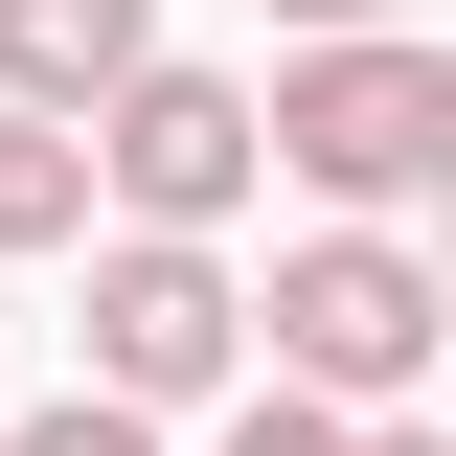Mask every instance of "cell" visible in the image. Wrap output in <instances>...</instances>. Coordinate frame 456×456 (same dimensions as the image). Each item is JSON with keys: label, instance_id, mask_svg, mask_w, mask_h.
Returning <instances> with one entry per match:
<instances>
[{"label": "cell", "instance_id": "7a4b0ae2", "mask_svg": "<svg viewBox=\"0 0 456 456\" xmlns=\"http://www.w3.org/2000/svg\"><path fill=\"white\" fill-rule=\"evenodd\" d=\"M251 342H274V388H320V411H411V388H434V342H456V297H434L411 228L342 206V228H297V251H274Z\"/></svg>", "mask_w": 456, "mask_h": 456}, {"label": "cell", "instance_id": "277c9868", "mask_svg": "<svg viewBox=\"0 0 456 456\" xmlns=\"http://www.w3.org/2000/svg\"><path fill=\"white\" fill-rule=\"evenodd\" d=\"M69 137H92V228H206V251H228V206L274 183V160H251V92L183 69V46H137Z\"/></svg>", "mask_w": 456, "mask_h": 456}, {"label": "cell", "instance_id": "8992f818", "mask_svg": "<svg viewBox=\"0 0 456 456\" xmlns=\"http://www.w3.org/2000/svg\"><path fill=\"white\" fill-rule=\"evenodd\" d=\"M23 251H92V137L69 114H0V274Z\"/></svg>", "mask_w": 456, "mask_h": 456}, {"label": "cell", "instance_id": "52a82bcc", "mask_svg": "<svg viewBox=\"0 0 456 456\" xmlns=\"http://www.w3.org/2000/svg\"><path fill=\"white\" fill-rule=\"evenodd\" d=\"M228 456H365V411H320V388H228Z\"/></svg>", "mask_w": 456, "mask_h": 456}, {"label": "cell", "instance_id": "6da1fadb", "mask_svg": "<svg viewBox=\"0 0 456 456\" xmlns=\"http://www.w3.org/2000/svg\"><path fill=\"white\" fill-rule=\"evenodd\" d=\"M251 160H297L320 206H434L456 160V46L434 23H320V46H274V92H251Z\"/></svg>", "mask_w": 456, "mask_h": 456}, {"label": "cell", "instance_id": "3957f363", "mask_svg": "<svg viewBox=\"0 0 456 456\" xmlns=\"http://www.w3.org/2000/svg\"><path fill=\"white\" fill-rule=\"evenodd\" d=\"M69 274H92V388H114V411H206V388H251V274H228L206 228H92Z\"/></svg>", "mask_w": 456, "mask_h": 456}, {"label": "cell", "instance_id": "ba28073f", "mask_svg": "<svg viewBox=\"0 0 456 456\" xmlns=\"http://www.w3.org/2000/svg\"><path fill=\"white\" fill-rule=\"evenodd\" d=\"M0 456H160V411H114V388H46V411H23Z\"/></svg>", "mask_w": 456, "mask_h": 456}, {"label": "cell", "instance_id": "9c48e42d", "mask_svg": "<svg viewBox=\"0 0 456 456\" xmlns=\"http://www.w3.org/2000/svg\"><path fill=\"white\" fill-rule=\"evenodd\" d=\"M274 23H297V46H320V23H411V0H274Z\"/></svg>", "mask_w": 456, "mask_h": 456}, {"label": "cell", "instance_id": "5b68a950", "mask_svg": "<svg viewBox=\"0 0 456 456\" xmlns=\"http://www.w3.org/2000/svg\"><path fill=\"white\" fill-rule=\"evenodd\" d=\"M160 46V0H0V114H92Z\"/></svg>", "mask_w": 456, "mask_h": 456}]
</instances>
